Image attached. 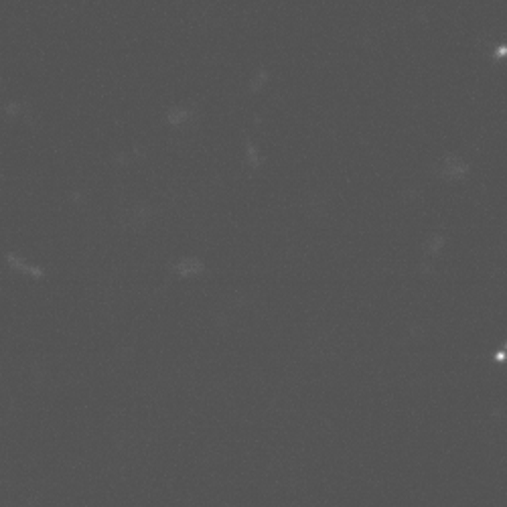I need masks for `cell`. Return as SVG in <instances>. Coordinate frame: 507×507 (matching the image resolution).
<instances>
[{
  "instance_id": "cell-1",
  "label": "cell",
  "mask_w": 507,
  "mask_h": 507,
  "mask_svg": "<svg viewBox=\"0 0 507 507\" xmlns=\"http://www.w3.org/2000/svg\"><path fill=\"white\" fill-rule=\"evenodd\" d=\"M195 272H199V262L197 260H193V258L183 260V262L179 264V274H195Z\"/></svg>"
}]
</instances>
